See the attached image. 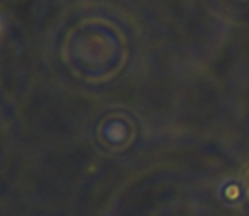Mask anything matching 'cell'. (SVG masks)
<instances>
[{
    "label": "cell",
    "instance_id": "1",
    "mask_svg": "<svg viewBox=\"0 0 249 216\" xmlns=\"http://www.w3.org/2000/svg\"><path fill=\"white\" fill-rule=\"evenodd\" d=\"M239 194H241L239 186H236V184H231V186H227V189H226V198H227L229 201L237 200V198H239Z\"/></svg>",
    "mask_w": 249,
    "mask_h": 216
}]
</instances>
